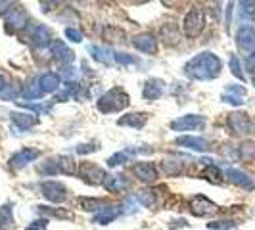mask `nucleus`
<instances>
[{"instance_id": "nucleus-1", "label": "nucleus", "mask_w": 255, "mask_h": 230, "mask_svg": "<svg viewBox=\"0 0 255 230\" xmlns=\"http://www.w3.org/2000/svg\"><path fill=\"white\" fill-rule=\"evenodd\" d=\"M221 69H223V62L219 56H215L213 52H202L186 62L184 75L194 81H211L221 75Z\"/></svg>"}, {"instance_id": "nucleus-2", "label": "nucleus", "mask_w": 255, "mask_h": 230, "mask_svg": "<svg viewBox=\"0 0 255 230\" xmlns=\"http://www.w3.org/2000/svg\"><path fill=\"white\" fill-rule=\"evenodd\" d=\"M128 104H130V100H128L127 92L123 89H119V87H115V89L108 90L98 100V110L102 114H115V112L125 110Z\"/></svg>"}, {"instance_id": "nucleus-3", "label": "nucleus", "mask_w": 255, "mask_h": 230, "mask_svg": "<svg viewBox=\"0 0 255 230\" xmlns=\"http://www.w3.org/2000/svg\"><path fill=\"white\" fill-rule=\"evenodd\" d=\"M205 25V13L200 6H192L190 10L186 12L184 19H182V31L186 38H196Z\"/></svg>"}, {"instance_id": "nucleus-4", "label": "nucleus", "mask_w": 255, "mask_h": 230, "mask_svg": "<svg viewBox=\"0 0 255 230\" xmlns=\"http://www.w3.org/2000/svg\"><path fill=\"white\" fill-rule=\"evenodd\" d=\"M205 127V117L204 115H182L179 119L171 121V130L175 132H186V130H202Z\"/></svg>"}, {"instance_id": "nucleus-5", "label": "nucleus", "mask_w": 255, "mask_h": 230, "mask_svg": "<svg viewBox=\"0 0 255 230\" xmlns=\"http://www.w3.org/2000/svg\"><path fill=\"white\" fill-rule=\"evenodd\" d=\"M40 192L52 204H64L67 200V188L58 180H44L40 184Z\"/></svg>"}, {"instance_id": "nucleus-6", "label": "nucleus", "mask_w": 255, "mask_h": 230, "mask_svg": "<svg viewBox=\"0 0 255 230\" xmlns=\"http://www.w3.org/2000/svg\"><path fill=\"white\" fill-rule=\"evenodd\" d=\"M77 173H79V177L85 180L87 184H90V186H98V184L104 186V180L108 177L102 167L94 165V163H83V165L79 167Z\"/></svg>"}, {"instance_id": "nucleus-7", "label": "nucleus", "mask_w": 255, "mask_h": 230, "mask_svg": "<svg viewBox=\"0 0 255 230\" xmlns=\"http://www.w3.org/2000/svg\"><path fill=\"white\" fill-rule=\"evenodd\" d=\"M227 125L236 136H244V134L252 132V119H250V115L242 114V112L230 114L229 119H227Z\"/></svg>"}, {"instance_id": "nucleus-8", "label": "nucleus", "mask_w": 255, "mask_h": 230, "mask_svg": "<svg viewBox=\"0 0 255 230\" xmlns=\"http://www.w3.org/2000/svg\"><path fill=\"white\" fill-rule=\"evenodd\" d=\"M190 211L196 217H211L219 211L217 204L207 200L205 196H194L190 200Z\"/></svg>"}, {"instance_id": "nucleus-9", "label": "nucleus", "mask_w": 255, "mask_h": 230, "mask_svg": "<svg viewBox=\"0 0 255 230\" xmlns=\"http://www.w3.org/2000/svg\"><path fill=\"white\" fill-rule=\"evenodd\" d=\"M236 42L238 48L246 52L248 56L255 54V29L252 25H242L236 33Z\"/></svg>"}, {"instance_id": "nucleus-10", "label": "nucleus", "mask_w": 255, "mask_h": 230, "mask_svg": "<svg viewBox=\"0 0 255 230\" xmlns=\"http://www.w3.org/2000/svg\"><path fill=\"white\" fill-rule=\"evenodd\" d=\"M50 52H52V56H54V60L60 65H65V67L69 64H73V60H75V54H73L71 48H69L65 42H62V40H54L50 44Z\"/></svg>"}, {"instance_id": "nucleus-11", "label": "nucleus", "mask_w": 255, "mask_h": 230, "mask_svg": "<svg viewBox=\"0 0 255 230\" xmlns=\"http://www.w3.org/2000/svg\"><path fill=\"white\" fill-rule=\"evenodd\" d=\"M6 23H8V29L10 31H21L25 29V25L29 23V15L23 8L19 6H13L10 12L6 13Z\"/></svg>"}, {"instance_id": "nucleus-12", "label": "nucleus", "mask_w": 255, "mask_h": 230, "mask_svg": "<svg viewBox=\"0 0 255 230\" xmlns=\"http://www.w3.org/2000/svg\"><path fill=\"white\" fill-rule=\"evenodd\" d=\"M227 179H229L232 184H236L238 188H244V190H250V192L255 190L254 179H252L248 173L240 171V169H227Z\"/></svg>"}, {"instance_id": "nucleus-13", "label": "nucleus", "mask_w": 255, "mask_h": 230, "mask_svg": "<svg viewBox=\"0 0 255 230\" xmlns=\"http://www.w3.org/2000/svg\"><path fill=\"white\" fill-rule=\"evenodd\" d=\"M38 155H40V152L38 150H35V148H23V150H19L17 153H13L12 159H10V165H12V169H23L25 165H29L31 161H35Z\"/></svg>"}, {"instance_id": "nucleus-14", "label": "nucleus", "mask_w": 255, "mask_h": 230, "mask_svg": "<svg viewBox=\"0 0 255 230\" xmlns=\"http://www.w3.org/2000/svg\"><path fill=\"white\" fill-rule=\"evenodd\" d=\"M163 90H165V83H163L161 79H148V81L144 83L142 94H144V98H146L148 102H152V100H157V98L163 96Z\"/></svg>"}, {"instance_id": "nucleus-15", "label": "nucleus", "mask_w": 255, "mask_h": 230, "mask_svg": "<svg viewBox=\"0 0 255 230\" xmlns=\"http://www.w3.org/2000/svg\"><path fill=\"white\" fill-rule=\"evenodd\" d=\"M175 144H179L182 148H188V150H194V152H209V142L202 138V136H179Z\"/></svg>"}, {"instance_id": "nucleus-16", "label": "nucleus", "mask_w": 255, "mask_h": 230, "mask_svg": "<svg viewBox=\"0 0 255 230\" xmlns=\"http://www.w3.org/2000/svg\"><path fill=\"white\" fill-rule=\"evenodd\" d=\"M132 173L136 175V179L142 180V182H148V184H152L157 180V169L155 165L152 163H146V161H142V163H136V165L132 167Z\"/></svg>"}, {"instance_id": "nucleus-17", "label": "nucleus", "mask_w": 255, "mask_h": 230, "mask_svg": "<svg viewBox=\"0 0 255 230\" xmlns=\"http://www.w3.org/2000/svg\"><path fill=\"white\" fill-rule=\"evenodd\" d=\"M132 46H134L136 50L152 54V52H155V48H157V38L153 37L152 33H140V35H136V37L132 38Z\"/></svg>"}, {"instance_id": "nucleus-18", "label": "nucleus", "mask_w": 255, "mask_h": 230, "mask_svg": "<svg viewBox=\"0 0 255 230\" xmlns=\"http://www.w3.org/2000/svg\"><path fill=\"white\" fill-rule=\"evenodd\" d=\"M148 123V114L138 112V114H127L117 119L119 127H130V128H142Z\"/></svg>"}, {"instance_id": "nucleus-19", "label": "nucleus", "mask_w": 255, "mask_h": 230, "mask_svg": "<svg viewBox=\"0 0 255 230\" xmlns=\"http://www.w3.org/2000/svg\"><path fill=\"white\" fill-rule=\"evenodd\" d=\"M75 205H77V209L87 211V213H100L102 209L108 207L106 202H104V200H98V198H77Z\"/></svg>"}, {"instance_id": "nucleus-20", "label": "nucleus", "mask_w": 255, "mask_h": 230, "mask_svg": "<svg viewBox=\"0 0 255 230\" xmlns=\"http://www.w3.org/2000/svg\"><path fill=\"white\" fill-rule=\"evenodd\" d=\"M60 83H62V79L60 75H56V73H42V75L38 77V87L42 90V94H52V92H56V90L60 89Z\"/></svg>"}, {"instance_id": "nucleus-21", "label": "nucleus", "mask_w": 255, "mask_h": 230, "mask_svg": "<svg viewBox=\"0 0 255 230\" xmlns=\"http://www.w3.org/2000/svg\"><path fill=\"white\" fill-rule=\"evenodd\" d=\"M10 119H12L13 127H17L19 130H29V128H33L38 123L37 115L35 114H23V112L12 114Z\"/></svg>"}, {"instance_id": "nucleus-22", "label": "nucleus", "mask_w": 255, "mask_h": 230, "mask_svg": "<svg viewBox=\"0 0 255 230\" xmlns=\"http://www.w3.org/2000/svg\"><path fill=\"white\" fill-rule=\"evenodd\" d=\"M54 163H56L58 173H64V175H69V177L75 175L77 171H79L77 161L71 155H58V157H54Z\"/></svg>"}, {"instance_id": "nucleus-23", "label": "nucleus", "mask_w": 255, "mask_h": 230, "mask_svg": "<svg viewBox=\"0 0 255 230\" xmlns=\"http://www.w3.org/2000/svg\"><path fill=\"white\" fill-rule=\"evenodd\" d=\"M121 215V207H117V205H110V207H106L102 209L100 213H96L94 217H92V223H96V225H110L112 221Z\"/></svg>"}, {"instance_id": "nucleus-24", "label": "nucleus", "mask_w": 255, "mask_h": 230, "mask_svg": "<svg viewBox=\"0 0 255 230\" xmlns=\"http://www.w3.org/2000/svg\"><path fill=\"white\" fill-rule=\"evenodd\" d=\"M104 188L108 192H125L128 188V180L123 175H108L104 180Z\"/></svg>"}, {"instance_id": "nucleus-25", "label": "nucleus", "mask_w": 255, "mask_h": 230, "mask_svg": "<svg viewBox=\"0 0 255 230\" xmlns=\"http://www.w3.org/2000/svg\"><path fill=\"white\" fill-rule=\"evenodd\" d=\"M50 38H52L50 29L44 25H37L35 31L31 33V42L37 44V46H48L50 44Z\"/></svg>"}, {"instance_id": "nucleus-26", "label": "nucleus", "mask_w": 255, "mask_h": 230, "mask_svg": "<svg viewBox=\"0 0 255 230\" xmlns=\"http://www.w3.org/2000/svg\"><path fill=\"white\" fill-rule=\"evenodd\" d=\"M90 56L96 60V62H100V64H112L115 60V54L110 48H106V46H90L89 48Z\"/></svg>"}, {"instance_id": "nucleus-27", "label": "nucleus", "mask_w": 255, "mask_h": 230, "mask_svg": "<svg viewBox=\"0 0 255 230\" xmlns=\"http://www.w3.org/2000/svg\"><path fill=\"white\" fill-rule=\"evenodd\" d=\"M161 169L167 177H179L184 171V161L182 159H163L161 161Z\"/></svg>"}, {"instance_id": "nucleus-28", "label": "nucleus", "mask_w": 255, "mask_h": 230, "mask_svg": "<svg viewBox=\"0 0 255 230\" xmlns=\"http://www.w3.org/2000/svg\"><path fill=\"white\" fill-rule=\"evenodd\" d=\"M161 38H163V42L169 44V46L177 44V42L180 40L179 27L175 25V23H167V25H163L161 27Z\"/></svg>"}, {"instance_id": "nucleus-29", "label": "nucleus", "mask_w": 255, "mask_h": 230, "mask_svg": "<svg viewBox=\"0 0 255 230\" xmlns=\"http://www.w3.org/2000/svg\"><path fill=\"white\" fill-rule=\"evenodd\" d=\"M13 227H15V221H13L12 205L4 204L0 207V230H12Z\"/></svg>"}, {"instance_id": "nucleus-30", "label": "nucleus", "mask_w": 255, "mask_h": 230, "mask_svg": "<svg viewBox=\"0 0 255 230\" xmlns=\"http://www.w3.org/2000/svg\"><path fill=\"white\" fill-rule=\"evenodd\" d=\"M134 200H138V204H142L144 207H148V209H153L155 205H157V198H155V192L153 190H148V188H144V190H138L134 194Z\"/></svg>"}, {"instance_id": "nucleus-31", "label": "nucleus", "mask_w": 255, "mask_h": 230, "mask_svg": "<svg viewBox=\"0 0 255 230\" xmlns=\"http://www.w3.org/2000/svg\"><path fill=\"white\" fill-rule=\"evenodd\" d=\"M238 157L242 161H255V142L246 140L238 146Z\"/></svg>"}, {"instance_id": "nucleus-32", "label": "nucleus", "mask_w": 255, "mask_h": 230, "mask_svg": "<svg viewBox=\"0 0 255 230\" xmlns=\"http://www.w3.org/2000/svg\"><path fill=\"white\" fill-rule=\"evenodd\" d=\"M37 211L40 215H44V219L48 217H58V219H71V215L67 211L62 209H54V207H44V205H37Z\"/></svg>"}, {"instance_id": "nucleus-33", "label": "nucleus", "mask_w": 255, "mask_h": 230, "mask_svg": "<svg viewBox=\"0 0 255 230\" xmlns=\"http://www.w3.org/2000/svg\"><path fill=\"white\" fill-rule=\"evenodd\" d=\"M207 227L209 230H230L236 227V223L232 219H219V221H211Z\"/></svg>"}, {"instance_id": "nucleus-34", "label": "nucleus", "mask_w": 255, "mask_h": 230, "mask_svg": "<svg viewBox=\"0 0 255 230\" xmlns=\"http://www.w3.org/2000/svg\"><path fill=\"white\" fill-rule=\"evenodd\" d=\"M204 177L209 180V182H213V184H221V182H223L221 171H219V169L213 165V163H211V165H207V169L204 171Z\"/></svg>"}, {"instance_id": "nucleus-35", "label": "nucleus", "mask_w": 255, "mask_h": 230, "mask_svg": "<svg viewBox=\"0 0 255 230\" xmlns=\"http://www.w3.org/2000/svg\"><path fill=\"white\" fill-rule=\"evenodd\" d=\"M60 79H62V81H65L67 85L75 83V79H77V69H75V67H71V65H67V67H64V69L60 71Z\"/></svg>"}, {"instance_id": "nucleus-36", "label": "nucleus", "mask_w": 255, "mask_h": 230, "mask_svg": "<svg viewBox=\"0 0 255 230\" xmlns=\"http://www.w3.org/2000/svg\"><path fill=\"white\" fill-rule=\"evenodd\" d=\"M230 71H232V75L236 77V79L244 81V71H242V65H240L238 56H230Z\"/></svg>"}, {"instance_id": "nucleus-37", "label": "nucleus", "mask_w": 255, "mask_h": 230, "mask_svg": "<svg viewBox=\"0 0 255 230\" xmlns=\"http://www.w3.org/2000/svg\"><path fill=\"white\" fill-rule=\"evenodd\" d=\"M127 161H128V153L117 152V153H114L110 159H108V165H110V167H119V165H123V163H127Z\"/></svg>"}, {"instance_id": "nucleus-38", "label": "nucleus", "mask_w": 255, "mask_h": 230, "mask_svg": "<svg viewBox=\"0 0 255 230\" xmlns=\"http://www.w3.org/2000/svg\"><path fill=\"white\" fill-rule=\"evenodd\" d=\"M115 62L121 65H132V64H136V58L127 54V52H117V54H115Z\"/></svg>"}, {"instance_id": "nucleus-39", "label": "nucleus", "mask_w": 255, "mask_h": 230, "mask_svg": "<svg viewBox=\"0 0 255 230\" xmlns=\"http://www.w3.org/2000/svg\"><path fill=\"white\" fill-rule=\"evenodd\" d=\"M40 96H42V90H40V87H38V81L27 87L25 98H29V100H37V98H40Z\"/></svg>"}, {"instance_id": "nucleus-40", "label": "nucleus", "mask_w": 255, "mask_h": 230, "mask_svg": "<svg viewBox=\"0 0 255 230\" xmlns=\"http://www.w3.org/2000/svg\"><path fill=\"white\" fill-rule=\"evenodd\" d=\"M64 35H65V38L67 40H71V42H83V35H81V31L79 29H73V27H67L64 31Z\"/></svg>"}, {"instance_id": "nucleus-41", "label": "nucleus", "mask_w": 255, "mask_h": 230, "mask_svg": "<svg viewBox=\"0 0 255 230\" xmlns=\"http://www.w3.org/2000/svg\"><path fill=\"white\" fill-rule=\"evenodd\" d=\"M38 173H44V175H56V173H58V169H56L54 159H48V161H44L42 165H38Z\"/></svg>"}, {"instance_id": "nucleus-42", "label": "nucleus", "mask_w": 255, "mask_h": 230, "mask_svg": "<svg viewBox=\"0 0 255 230\" xmlns=\"http://www.w3.org/2000/svg\"><path fill=\"white\" fill-rule=\"evenodd\" d=\"M225 94L236 96V98H244V96H246V89L240 87V85H229V87L225 89Z\"/></svg>"}, {"instance_id": "nucleus-43", "label": "nucleus", "mask_w": 255, "mask_h": 230, "mask_svg": "<svg viewBox=\"0 0 255 230\" xmlns=\"http://www.w3.org/2000/svg\"><path fill=\"white\" fill-rule=\"evenodd\" d=\"M15 96H17V90L13 89V85H6L4 89L0 90V98L2 100H15Z\"/></svg>"}, {"instance_id": "nucleus-44", "label": "nucleus", "mask_w": 255, "mask_h": 230, "mask_svg": "<svg viewBox=\"0 0 255 230\" xmlns=\"http://www.w3.org/2000/svg\"><path fill=\"white\" fill-rule=\"evenodd\" d=\"M100 150V146L98 144H79L75 148L77 153H81V155H85V153H90V152H98Z\"/></svg>"}, {"instance_id": "nucleus-45", "label": "nucleus", "mask_w": 255, "mask_h": 230, "mask_svg": "<svg viewBox=\"0 0 255 230\" xmlns=\"http://www.w3.org/2000/svg\"><path fill=\"white\" fill-rule=\"evenodd\" d=\"M48 229V219H37L33 223H29L25 230H46Z\"/></svg>"}, {"instance_id": "nucleus-46", "label": "nucleus", "mask_w": 255, "mask_h": 230, "mask_svg": "<svg viewBox=\"0 0 255 230\" xmlns=\"http://www.w3.org/2000/svg\"><path fill=\"white\" fill-rule=\"evenodd\" d=\"M223 100H225V102H229V104H232V106H242V104H244L242 98H236V96H230V94H223Z\"/></svg>"}, {"instance_id": "nucleus-47", "label": "nucleus", "mask_w": 255, "mask_h": 230, "mask_svg": "<svg viewBox=\"0 0 255 230\" xmlns=\"http://www.w3.org/2000/svg\"><path fill=\"white\" fill-rule=\"evenodd\" d=\"M12 8H13L12 2H0V17H2V15H6Z\"/></svg>"}, {"instance_id": "nucleus-48", "label": "nucleus", "mask_w": 255, "mask_h": 230, "mask_svg": "<svg viewBox=\"0 0 255 230\" xmlns=\"http://www.w3.org/2000/svg\"><path fill=\"white\" fill-rule=\"evenodd\" d=\"M4 87H6V83H4V77L0 75V90L4 89Z\"/></svg>"}]
</instances>
